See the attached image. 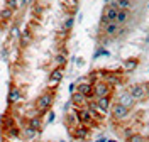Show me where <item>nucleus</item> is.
Here are the masks:
<instances>
[{
  "label": "nucleus",
  "instance_id": "32",
  "mask_svg": "<svg viewBox=\"0 0 149 142\" xmlns=\"http://www.w3.org/2000/svg\"><path fill=\"white\" fill-rule=\"evenodd\" d=\"M68 91H70V93H74V91H76V83H71V85L68 86Z\"/></svg>",
  "mask_w": 149,
  "mask_h": 142
},
{
  "label": "nucleus",
  "instance_id": "10",
  "mask_svg": "<svg viewBox=\"0 0 149 142\" xmlns=\"http://www.w3.org/2000/svg\"><path fill=\"white\" fill-rule=\"evenodd\" d=\"M63 78H65V68L56 66L54 69H51V73H49V85H58Z\"/></svg>",
  "mask_w": 149,
  "mask_h": 142
},
{
  "label": "nucleus",
  "instance_id": "21",
  "mask_svg": "<svg viewBox=\"0 0 149 142\" xmlns=\"http://www.w3.org/2000/svg\"><path fill=\"white\" fill-rule=\"evenodd\" d=\"M5 137L7 139H17V137H20V129L17 125H10L9 129H5Z\"/></svg>",
  "mask_w": 149,
  "mask_h": 142
},
{
  "label": "nucleus",
  "instance_id": "18",
  "mask_svg": "<svg viewBox=\"0 0 149 142\" xmlns=\"http://www.w3.org/2000/svg\"><path fill=\"white\" fill-rule=\"evenodd\" d=\"M137 66H139V59H137V57H129V59H125V61L122 63V69H124L125 73H132Z\"/></svg>",
  "mask_w": 149,
  "mask_h": 142
},
{
  "label": "nucleus",
  "instance_id": "11",
  "mask_svg": "<svg viewBox=\"0 0 149 142\" xmlns=\"http://www.w3.org/2000/svg\"><path fill=\"white\" fill-rule=\"evenodd\" d=\"M32 39H34V36H32V30L29 27H26L24 30H20V36H19V42H20V47H27L31 42H32Z\"/></svg>",
  "mask_w": 149,
  "mask_h": 142
},
{
  "label": "nucleus",
  "instance_id": "26",
  "mask_svg": "<svg viewBox=\"0 0 149 142\" xmlns=\"http://www.w3.org/2000/svg\"><path fill=\"white\" fill-rule=\"evenodd\" d=\"M100 56H110V53H109L107 49H103V47H98V49L93 53V59H97V57H100Z\"/></svg>",
  "mask_w": 149,
  "mask_h": 142
},
{
  "label": "nucleus",
  "instance_id": "28",
  "mask_svg": "<svg viewBox=\"0 0 149 142\" xmlns=\"http://www.w3.org/2000/svg\"><path fill=\"white\" fill-rule=\"evenodd\" d=\"M5 7H9V9H12L15 12L19 9V2L17 0H5Z\"/></svg>",
  "mask_w": 149,
  "mask_h": 142
},
{
  "label": "nucleus",
  "instance_id": "30",
  "mask_svg": "<svg viewBox=\"0 0 149 142\" xmlns=\"http://www.w3.org/2000/svg\"><path fill=\"white\" fill-rule=\"evenodd\" d=\"M47 117H46V123H53L54 122V118H56V114L54 112H53V110H49V112H47Z\"/></svg>",
  "mask_w": 149,
  "mask_h": 142
},
{
  "label": "nucleus",
  "instance_id": "36",
  "mask_svg": "<svg viewBox=\"0 0 149 142\" xmlns=\"http://www.w3.org/2000/svg\"><path fill=\"white\" fill-rule=\"evenodd\" d=\"M59 142H68V141H59Z\"/></svg>",
  "mask_w": 149,
  "mask_h": 142
},
{
  "label": "nucleus",
  "instance_id": "17",
  "mask_svg": "<svg viewBox=\"0 0 149 142\" xmlns=\"http://www.w3.org/2000/svg\"><path fill=\"white\" fill-rule=\"evenodd\" d=\"M117 103H120V105H124V107H127V108H130L132 105L136 103V100L130 96V93L129 91H124V93H120L119 95V98H117Z\"/></svg>",
  "mask_w": 149,
  "mask_h": 142
},
{
  "label": "nucleus",
  "instance_id": "2",
  "mask_svg": "<svg viewBox=\"0 0 149 142\" xmlns=\"http://www.w3.org/2000/svg\"><path fill=\"white\" fill-rule=\"evenodd\" d=\"M112 88L109 83H105V81H97V83H93V100H97V98H102V96H110L112 95Z\"/></svg>",
  "mask_w": 149,
  "mask_h": 142
},
{
  "label": "nucleus",
  "instance_id": "13",
  "mask_svg": "<svg viewBox=\"0 0 149 142\" xmlns=\"http://www.w3.org/2000/svg\"><path fill=\"white\" fill-rule=\"evenodd\" d=\"M27 125L31 127V129H34L36 132H41V130H42V127H44V122H42V115H32V117H29Z\"/></svg>",
  "mask_w": 149,
  "mask_h": 142
},
{
  "label": "nucleus",
  "instance_id": "23",
  "mask_svg": "<svg viewBox=\"0 0 149 142\" xmlns=\"http://www.w3.org/2000/svg\"><path fill=\"white\" fill-rule=\"evenodd\" d=\"M119 10H130L132 9V0H112Z\"/></svg>",
  "mask_w": 149,
  "mask_h": 142
},
{
  "label": "nucleus",
  "instance_id": "14",
  "mask_svg": "<svg viewBox=\"0 0 149 142\" xmlns=\"http://www.w3.org/2000/svg\"><path fill=\"white\" fill-rule=\"evenodd\" d=\"M70 102H71V105H73L74 108H83L85 105H86V96L81 93H78V91H74L70 96Z\"/></svg>",
  "mask_w": 149,
  "mask_h": 142
},
{
  "label": "nucleus",
  "instance_id": "34",
  "mask_svg": "<svg viewBox=\"0 0 149 142\" xmlns=\"http://www.w3.org/2000/svg\"><path fill=\"white\" fill-rule=\"evenodd\" d=\"M107 142H119V141H115V139H107Z\"/></svg>",
  "mask_w": 149,
  "mask_h": 142
},
{
  "label": "nucleus",
  "instance_id": "25",
  "mask_svg": "<svg viewBox=\"0 0 149 142\" xmlns=\"http://www.w3.org/2000/svg\"><path fill=\"white\" fill-rule=\"evenodd\" d=\"M73 26H74V19L73 17H66L65 19V22H63V30H71L73 29Z\"/></svg>",
  "mask_w": 149,
  "mask_h": 142
},
{
  "label": "nucleus",
  "instance_id": "35",
  "mask_svg": "<svg viewBox=\"0 0 149 142\" xmlns=\"http://www.w3.org/2000/svg\"><path fill=\"white\" fill-rule=\"evenodd\" d=\"M103 2H105V5H107V3H109V2H112V0H103Z\"/></svg>",
  "mask_w": 149,
  "mask_h": 142
},
{
  "label": "nucleus",
  "instance_id": "24",
  "mask_svg": "<svg viewBox=\"0 0 149 142\" xmlns=\"http://www.w3.org/2000/svg\"><path fill=\"white\" fill-rule=\"evenodd\" d=\"M66 63H68V57H66V54H63V53H58L54 56V64L59 68H65Z\"/></svg>",
  "mask_w": 149,
  "mask_h": 142
},
{
  "label": "nucleus",
  "instance_id": "15",
  "mask_svg": "<svg viewBox=\"0 0 149 142\" xmlns=\"http://www.w3.org/2000/svg\"><path fill=\"white\" fill-rule=\"evenodd\" d=\"M14 15H15V12L9 7H2L0 9V22H3V24H9L14 20Z\"/></svg>",
  "mask_w": 149,
  "mask_h": 142
},
{
  "label": "nucleus",
  "instance_id": "8",
  "mask_svg": "<svg viewBox=\"0 0 149 142\" xmlns=\"http://www.w3.org/2000/svg\"><path fill=\"white\" fill-rule=\"evenodd\" d=\"M76 91L78 93H81L86 96V100H93V85L90 81H81V83H78L76 85Z\"/></svg>",
  "mask_w": 149,
  "mask_h": 142
},
{
  "label": "nucleus",
  "instance_id": "5",
  "mask_svg": "<svg viewBox=\"0 0 149 142\" xmlns=\"http://www.w3.org/2000/svg\"><path fill=\"white\" fill-rule=\"evenodd\" d=\"M68 132L71 134V137L76 139V141H86V139L90 137V127L78 123V125L73 127V129H68Z\"/></svg>",
  "mask_w": 149,
  "mask_h": 142
},
{
  "label": "nucleus",
  "instance_id": "20",
  "mask_svg": "<svg viewBox=\"0 0 149 142\" xmlns=\"http://www.w3.org/2000/svg\"><path fill=\"white\" fill-rule=\"evenodd\" d=\"M37 134H39V132H36L34 129H31L29 125H26V127H22V129H20V135H22L26 141H31V139H34Z\"/></svg>",
  "mask_w": 149,
  "mask_h": 142
},
{
  "label": "nucleus",
  "instance_id": "12",
  "mask_svg": "<svg viewBox=\"0 0 149 142\" xmlns=\"http://www.w3.org/2000/svg\"><path fill=\"white\" fill-rule=\"evenodd\" d=\"M103 34L107 36V37H113V36H117V34H120V26L117 24V22H109L107 26H103Z\"/></svg>",
  "mask_w": 149,
  "mask_h": 142
},
{
  "label": "nucleus",
  "instance_id": "7",
  "mask_svg": "<svg viewBox=\"0 0 149 142\" xmlns=\"http://www.w3.org/2000/svg\"><path fill=\"white\" fill-rule=\"evenodd\" d=\"M129 93L136 102H142L146 98V86L144 85H132V86H129Z\"/></svg>",
  "mask_w": 149,
  "mask_h": 142
},
{
  "label": "nucleus",
  "instance_id": "9",
  "mask_svg": "<svg viewBox=\"0 0 149 142\" xmlns=\"http://www.w3.org/2000/svg\"><path fill=\"white\" fill-rule=\"evenodd\" d=\"M117 12H119L117 5H115L113 2H110V3H107V5H105L102 15L109 20V22H115V19H117Z\"/></svg>",
  "mask_w": 149,
  "mask_h": 142
},
{
  "label": "nucleus",
  "instance_id": "22",
  "mask_svg": "<svg viewBox=\"0 0 149 142\" xmlns=\"http://www.w3.org/2000/svg\"><path fill=\"white\" fill-rule=\"evenodd\" d=\"M115 22H117L119 26L127 24V22H129V10H119V12H117V19H115Z\"/></svg>",
  "mask_w": 149,
  "mask_h": 142
},
{
  "label": "nucleus",
  "instance_id": "16",
  "mask_svg": "<svg viewBox=\"0 0 149 142\" xmlns=\"http://www.w3.org/2000/svg\"><path fill=\"white\" fill-rule=\"evenodd\" d=\"M95 102H97V105H98V108H100L102 112H105V114L110 110L112 105H113L112 103V96H102V98H97Z\"/></svg>",
  "mask_w": 149,
  "mask_h": 142
},
{
  "label": "nucleus",
  "instance_id": "6",
  "mask_svg": "<svg viewBox=\"0 0 149 142\" xmlns=\"http://www.w3.org/2000/svg\"><path fill=\"white\" fill-rule=\"evenodd\" d=\"M22 98V90L19 88L15 83H12L9 88V93H7V103L9 105H17Z\"/></svg>",
  "mask_w": 149,
  "mask_h": 142
},
{
  "label": "nucleus",
  "instance_id": "19",
  "mask_svg": "<svg viewBox=\"0 0 149 142\" xmlns=\"http://www.w3.org/2000/svg\"><path fill=\"white\" fill-rule=\"evenodd\" d=\"M65 122H66V125H68V129H73V127L78 125V117H76V114H74V110L73 112H66Z\"/></svg>",
  "mask_w": 149,
  "mask_h": 142
},
{
  "label": "nucleus",
  "instance_id": "31",
  "mask_svg": "<svg viewBox=\"0 0 149 142\" xmlns=\"http://www.w3.org/2000/svg\"><path fill=\"white\" fill-rule=\"evenodd\" d=\"M32 7H34V9H32V14H34V15H39V14L42 12V7H41L39 3H34Z\"/></svg>",
  "mask_w": 149,
  "mask_h": 142
},
{
  "label": "nucleus",
  "instance_id": "3",
  "mask_svg": "<svg viewBox=\"0 0 149 142\" xmlns=\"http://www.w3.org/2000/svg\"><path fill=\"white\" fill-rule=\"evenodd\" d=\"M74 114H76V117H78V123H81V125H86V127H92V125H95V120H93L92 114H90V110L86 108V107H83V108H74Z\"/></svg>",
  "mask_w": 149,
  "mask_h": 142
},
{
  "label": "nucleus",
  "instance_id": "33",
  "mask_svg": "<svg viewBox=\"0 0 149 142\" xmlns=\"http://www.w3.org/2000/svg\"><path fill=\"white\" fill-rule=\"evenodd\" d=\"M95 142H107V139H105V137H100V139H97Z\"/></svg>",
  "mask_w": 149,
  "mask_h": 142
},
{
  "label": "nucleus",
  "instance_id": "29",
  "mask_svg": "<svg viewBox=\"0 0 149 142\" xmlns=\"http://www.w3.org/2000/svg\"><path fill=\"white\" fill-rule=\"evenodd\" d=\"M19 36H20V29L17 26H12V29H10V37H19Z\"/></svg>",
  "mask_w": 149,
  "mask_h": 142
},
{
  "label": "nucleus",
  "instance_id": "1",
  "mask_svg": "<svg viewBox=\"0 0 149 142\" xmlns=\"http://www.w3.org/2000/svg\"><path fill=\"white\" fill-rule=\"evenodd\" d=\"M54 103V91H44L36 98L34 102V108L39 115H44L51 110V107Z\"/></svg>",
  "mask_w": 149,
  "mask_h": 142
},
{
  "label": "nucleus",
  "instance_id": "27",
  "mask_svg": "<svg viewBox=\"0 0 149 142\" xmlns=\"http://www.w3.org/2000/svg\"><path fill=\"white\" fill-rule=\"evenodd\" d=\"M127 142H146L144 139V135H141V134H134V135H130L129 139H125Z\"/></svg>",
  "mask_w": 149,
  "mask_h": 142
},
{
  "label": "nucleus",
  "instance_id": "4",
  "mask_svg": "<svg viewBox=\"0 0 149 142\" xmlns=\"http://www.w3.org/2000/svg\"><path fill=\"white\" fill-rule=\"evenodd\" d=\"M110 112H112V118H113V120L122 122V120L129 118L130 108H127V107H124V105H120V103H113L112 108H110Z\"/></svg>",
  "mask_w": 149,
  "mask_h": 142
}]
</instances>
